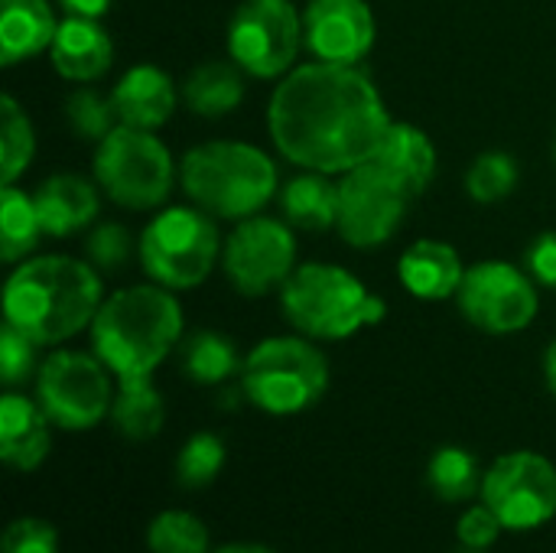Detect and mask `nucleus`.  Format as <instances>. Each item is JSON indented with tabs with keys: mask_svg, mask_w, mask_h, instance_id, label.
<instances>
[{
	"mask_svg": "<svg viewBox=\"0 0 556 553\" xmlns=\"http://www.w3.org/2000/svg\"><path fill=\"white\" fill-rule=\"evenodd\" d=\"M225 460H228L225 440L218 433L199 430L182 443V450L176 456V482L182 489H192V492L208 489L222 476Z\"/></svg>",
	"mask_w": 556,
	"mask_h": 553,
	"instance_id": "32",
	"label": "nucleus"
},
{
	"mask_svg": "<svg viewBox=\"0 0 556 553\" xmlns=\"http://www.w3.org/2000/svg\"><path fill=\"white\" fill-rule=\"evenodd\" d=\"M241 394L270 417L309 411L329 391V359L306 336H270L241 365Z\"/></svg>",
	"mask_w": 556,
	"mask_h": 553,
	"instance_id": "6",
	"label": "nucleus"
},
{
	"mask_svg": "<svg viewBox=\"0 0 556 553\" xmlns=\"http://www.w3.org/2000/svg\"><path fill=\"white\" fill-rule=\"evenodd\" d=\"M518 176V160L508 150H485L466 169V196L479 205H495L515 192Z\"/></svg>",
	"mask_w": 556,
	"mask_h": 553,
	"instance_id": "31",
	"label": "nucleus"
},
{
	"mask_svg": "<svg viewBox=\"0 0 556 553\" xmlns=\"http://www.w3.org/2000/svg\"><path fill=\"white\" fill-rule=\"evenodd\" d=\"M182 192L212 218L241 222L257 215L277 192V163L244 140H208L192 147L179 166Z\"/></svg>",
	"mask_w": 556,
	"mask_h": 553,
	"instance_id": "4",
	"label": "nucleus"
},
{
	"mask_svg": "<svg viewBox=\"0 0 556 553\" xmlns=\"http://www.w3.org/2000/svg\"><path fill=\"white\" fill-rule=\"evenodd\" d=\"M36 342L29 336H23L20 329L7 326L0 329V381L7 391H16L23 381H29L39 372V359H36Z\"/></svg>",
	"mask_w": 556,
	"mask_h": 553,
	"instance_id": "34",
	"label": "nucleus"
},
{
	"mask_svg": "<svg viewBox=\"0 0 556 553\" xmlns=\"http://www.w3.org/2000/svg\"><path fill=\"white\" fill-rule=\"evenodd\" d=\"M228 55L251 78H283L303 49V10L293 0H241L228 23Z\"/></svg>",
	"mask_w": 556,
	"mask_h": 553,
	"instance_id": "10",
	"label": "nucleus"
},
{
	"mask_svg": "<svg viewBox=\"0 0 556 553\" xmlns=\"http://www.w3.org/2000/svg\"><path fill=\"white\" fill-rule=\"evenodd\" d=\"M283 319L313 342H339L378 326L388 316V303L345 267L309 261L296 264L287 284L277 290Z\"/></svg>",
	"mask_w": 556,
	"mask_h": 553,
	"instance_id": "5",
	"label": "nucleus"
},
{
	"mask_svg": "<svg viewBox=\"0 0 556 553\" xmlns=\"http://www.w3.org/2000/svg\"><path fill=\"white\" fill-rule=\"evenodd\" d=\"M68 16H88V20H98L111 10L114 0H55Z\"/></svg>",
	"mask_w": 556,
	"mask_h": 553,
	"instance_id": "39",
	"label": "nucleus"
},
{
	"mask_svg": "<svg viewBox=\"0 0 556 553\" xmlns=\"http://www.w3.org/2000/svg\"><path fill=\"white\" fill-rule=\"evenodd\" d=\"M391 114L381 91L358 65L306 62L287 72L267 104L277 153L313 173L345 176L375 160Z\"/></svg>",
	"mask_w": 556,
	"mask_h": 553,
	"instance_id": "1",
	"label": "nucleus"
},
{
	"mask_svg": "<svg viewBox=\"0 0 556 553\" xmlns=\"http://www.w3.org/2000/svg\"><path fill=\"white\" fill-rule=\"evenodd\" d=\"M111 104L117 111V121L127 127L140 130H156L163 127L176 104H179V88L173 75L153 62L130 65L111 88Z\"/></svg>",
	"mask_w": 556,
	"mask_h": 553,
	"instance_id": "16",
	"label": "nucleus"
},
{
	"mask_svg": "<svg viewBox=\"0 0 556 553\" xmlns=\"http://www.w3.org/2000/svg\"><path fill=\"white\" fill-rule=\"evenodd\" d=\"M101 303V271L68 254L26 257L3 287L7 326L29 336L39 349L62 345L88 329Z\"/></svg>",
	"mask_w": 556,
	"mask_h": 553,
	"instance_id": "2",
	"label": "nucleus"
},
{
	"mask_svg": "<svg viewBox=\"0 0 556 553\" xmlns=\"http://www.w3.org/2000/svg\"><path fill=\"white\" fill-rule=\"evenodd\" d=\"M544 378H547L551 394L556 398V339L547 345V352H544Z\"/></svg>",
	"mask_w": 556,
	"mask_h": 553,
	"instance_id": "40",
	"label": "nucleus"
},
{
	"mask_svg": "<svg viewBox=\"0 0 556 553\" xmlns=\"http://www.w3.org/2000/svg\"><path fill=\"white\" fill-rule=\"evenodd\" d=\"M91 173L101 192L130 212L160 209L176 186V160L169 147L153 130L127 124H117L101 143H94Z\"/></svg>",
	"mask_w": 556,
	"mask_h": 553,
	"instance_id": "8",
	"label": "nucleus"
},
{
	"mask_svg": "<svg viewBox=\"0 0 556 553\" xmlns=\"http://www.w3.org/2000/svg\"><path fill=\"white\" fill-rule=\"evenodd\" d=\"M114 375L94 352L59 349L36 372V401L59 430H91L111 417Z\"/></svg>",
	"mask_w": 556,
	"mask_h": 553,
	"instance_id": "9",
	"label": "nucleus"
},
{
	"mask_svg": "<svg viewBox=\"0 0 556 553\" xmlns=\"http://www.w3.org/2000/svg\"><path fill=\"white\" fill-rule=\"evenodd\" d=\"M456 306L469 326L489 336H515L538 319L541 297L525 267L511 261H479L466 267Z\"/></svg>",
	"mask_w": 556,
	"mask_h": 553,
	"instance_id": "12",
	"label": "nucleus"
},
{
	"mask_svg": "<svg viewBox=\"0 0 556 553\" xmlns=\"http://www.w3.org/2000/svg\"><path fill=\"white\" fill-rule=\"evenodd\" d=\"M52 420L39 401L7 391L0 398V460L16 473H33L52 450Z\"/></svg>",
	"mask_w": 556,
	"mask_h": 553,
	"instance_id": "17",
	"label": "nucleus"
},
{
	"mask_svg": "<svg viewBox=\"0 0 556 553\" xmlns=\"http://www.w3.org/2000/svg\"><path fill=\"white\" fill-rule=\"evenodd\" d=\"M466 277V264L459 257V251L446 241L437 238H420L414 241L401 261H397V280L401 287L427 303H440V300H456L459 284Z\"/></svg>",
	"mask_w": 556,
	"mask_h": 553,
	"instance_id": "19",
	"label": "nucleus"
},
{
	"mask_svg": "<svg viewBox=\"0 0 556 553\" xmlns=\"http://www.w3.org/2000/svg\"><path fill=\"white\" fill-rule=\"evenodd\" d=\"M375 39L378 23L365 0H309L303 7V49L316 62L358 65Z\"/></svg>",
	"mask_w": 556,
	"mask_h": 553,
	"instance_id": "15",
	"label": "nucleus"
},
{
	"mask_svg": "<svg viewBox=\"0 0 556 553\" xmlns=\"http://www.w3.org/2000/svg\"><path fill=\"white\" fill-rule=\"evenodd\" d=\"M182 101L195 117H225L244 101V72L235 62H202L186 75Z\"/></svg>",
	"mask_w": 556,
	"mask_h": 553,
	"instance_id": "24",
	"label": "nucleus"
},
{
	"mask_svg": "<svg viewBox=\"0 0 556 553\" xmlns=\"http://www.w3.org/2000/svg\"><path fill=\"white\" fill-rule=\"evenodd\" d=\"M42 235L46 231L36 212V199L26 196L16 183L0 186V261L3 264L26 261Z\"/></svg>",
	"mask_w": 556,
	"mask_h": 553,
	"instance_id": "27",
	"label": "nucleus"
},
{
	"mask_svg": "<svg viewBox=\"0 0 556 553\" xmlns=\"http://www.w3.org/2000/svg\"><path fill=\"white\" fill-rule=\"evenodd\" d=\"M212 553H277V551H270V548H264V544H225V548H218V551H212Z\"/></svg>",
	"mask_w": 556,
	"mask_h": 553,
	"instance_id": "41",
	"label": "nucleus"
},
{
	"mask_svg": "<svg viewBox=\"0 0 556 553\" xmlns=\"http://www.w3.org/2000/svg\"><path fill=\"white\" fill-rule=\"evenodd\" d=\"M218 225L199 205H169L137 238L143 274L166 290H195L222 264Z\"/></svg>",
	"mask_w": 556,
	"mask_h": 553,
	"instance_id": "7",
	"label": "nucleus"
},
{
	"mask_svg": "<svg viewBox=\"0 0 556 553\" xmlns=\"http://www.w3.org/2000/svg\"><path fill=\"white\" fill-rule=\"evenodd\" d=\"M414 196L375 160L339 179V235L349 248L371 251L388 244L404 225Z\"/></svg>",
	"mask_w": 556,
	"mask_h": 553,
	"instance_id": "14",
	"label": "nucleus"
},
{
	"mask_svg": "<svg viewBox=\"0 0 556 553\" xmlns=\"http://www.w3.org/2000/svg\"><path fill=\"white\" fill-rule=\"evenodd\" d=\"M280 212L293 228L303 231H329L339 222V183L326 173L303 169L300 176L287 179L277 192Z\"/></svg>",
	"mask_w": 556,
	"mask_h": 553,
	"instance_id": "23",
	"label": "nucleus"
},
{
	"mask_svg": "<svg viewBox=\"0 0 556 553\" xmlns=\"http://www.w3.org/2000/svg\"><path fill=\"white\" fill-rule=\"evenodd\" d=\"M222 271L241 297H267L296 271V238L287 218L251 215L235 222L222 244Z\"/></svg>",
	"mask_w": 556,
	"mask_h": 553,
	"instance_id": "13",
	"label": "nucleus"
},
{
	"mask_svg": "<svg viewBox=\"0 0 556 553\" xmlns=\"http://www.w3.org/2000/svg\"><path fill=\"white\" fill-rule=\"evenodd\" d=\"M459 553H489V551H469V548H463V551Z\"/></svg>",
	"mask_w": 556,
	"mask_h": 553,
	"instance_id": "42",
	"label": "nucleus"
},
{
	"mask_svg": "<svg viewBox=\"0 0 556 553\" xmlns=\"http://www.w3.org/2000/svg\"><path fill=\"white\" fill-rule=\"evenodd\" d=\"M85 251H88V261L98 271L114 274V271H121L130 261L134 238H130V231L121 222H101V225L91 228V235L85 241Z\"/></svg>",
	"mask_w": 556,
	"mask_h": 553,
	"instance_id": "35",
	"label": "nucleus"
},
{
	"mask_svg": "<svg viewBox=\"0 0 556 553\" xmlns=\"http://www.w3.org/2000/svg\"><path fill=\"white\" fill-rule=\"evenodd\" d=\"M36 156V134L13 95L0 98V186L16 183Z\"/></svg>",
	"mask_w": 556,
	"mask_h": 553,
	"instance_id": "29",
	"label": "nucleus"
},
{
	"mask_svg": "<svg viewBox=\"0 0 556 553\" xmlns=\"http://www.w3.org/2000/svg\"><path fill=\"white\" fill-rule=\"evenodd\" d=\"M0 553H59V531L42 518H16L3 531Z\"/></svg>",
	"mask_w": 556,
	"mask_h": 553,
	"instance_id": "36",
	"label": "nucleus"
},
{
	"mask_svg": "<svg viewBox=\"0 0 556 553\" xmlns=\"http://www.w3.org/2000/svg\"><path fill=\"white\" fill-rule=\"evenodd\" d=\"M111 424L130 443H147L163 430L166 401L153 388V378L117 381V394H114V404H111Z\"/></svg>",
	"mask_w": 556,
	"mask_h": 553,
	"instance_id": "25",
	"label": "nucleus"
},
{
	"mask_svg": "<svg viewBox=\"0 0 556 553\" xmlns=\"http://www.w3.org/2000/svg\"><path fill=\"white\" fill-rule=\"evenodd\" d=\"M525 271L538 287L556 290V231H541L525 251Z\"/></svg>",
	"mask_w": 556,
	"mask_h": 553,
	"instance_id": "38",
	"label": "nucleus"
},
{
	"mask_svg": "<svg viewBox=\"0 0 556 553\" xmlns=\"http://www.w3.org/2000/svg\"><path fill=\"white\" fill-rule=\"evenodd\" d=\"M91 352L117 381H143L182 342V306L160 284H137L104 297L91 326Z\"/></svg>",
	"mask_w": 556,
	"mask_h": 553,
	"instance_id": "3",
	"label": "nucleus"
},
{
	"mask_svg": "<svg viewBox=\"0 0 556 553\" xmlns=\"http://www.w3.org/2000/svg\"><path fill=\"white\" fill-rule=\"evenodd\" d=\"M554 160H556V134H554Z\"/></svg>",
	"mask_w": 556,
	"mask_h": 553,
	"instance_id": "43",
	"label": "nucleus"
},
{
	"mask_svg": "<svg viewBox=\"0 0 556 553\" xmlns=\"http://www.w3.org/2000/svg\"><path fill=\"white\" fill-rule=\"evenodd\" d=\"M52 68L68 81H94L114 62V42L98 20L65 16L49 46Z\"/></svg>",
	"mask_w": 556,
	"mask_h": 553,
	"instance_id": "20",
	"label": "nucleus"
},
{
	"mask_svg": "<svg viewBox=\"0 0 556 553\" xmlns=\"http://www.w3.org/2000/svg\"><path fill=\"white\" fill-rule=\"evenodd\" d=\"M65 121L75 137L91 140V143H101L121 124L111 104V95L104 98L94 88H78L65 98Z\"/></svg>",
	"mask_w": 556,
	"mask_h": 553,
	"instance_id": "33",
	"label": "nucleus"
},
{
	"mask_svg": "<svg viewBox=\"0 0 556 553\" xmlns=\"http://www.w3.org/2000/svg\"><path fill=\"white\" fill-rule=\"evenodd\" d=\"M42 231L49 238H68L88 228L101 209V186L75 173H55L33 192Z\"/></svg>",
	"mask_w": 556,
	"mask_h": 553,
	"instance_id": "18",
	"label": "nucleus"
},
{
	"mask_svg": "<svg viewBox=\"0 0 556 553\" xmlns=\"http://www.w3.org/2000/svg\"><path fill=\"white\" fill-rule=\"evenodd\" d=\"M375 163H381L414 199L424 196L433 186L437 176V147L433 140L407 121H391Z\"/></svg>",
	"mask_w": 556,
	"mask_h": 553,
	"instance_id": "22",
	"label": "nucleus"
},
{
	"mask_svg": "<svg viewBox=\"0 0 556 553\" xmlns=\"http://www.w3.org/2000/svg\"><path fill=\"white\" fill-rule=\"evenodd\" d=\"M179 365L189 381L212 388L241 375L244 359L238 355V345L231 336L215 332V329H199L186 342H179Z\"/></svg>",
	"mask_w": 556,
	"mask_h": 553,
	"instance_id": "26",
	"label": "nucleus"
},
{
	"mask_svg": "<svg viewBox=\"0 0 556 553\" xmlns=\"http://www.w3.org/2000/svg\"><path fill=\"white\" fill-rule=\"evenodd\" d=\"M482 476L485 473H479V460L463 447H440L427 466L430 492L450 505H459V502H469L472 495H479Z\"/></svg>",
	"mask_w": 556,
	"mask_h": 553,
	"instance_id": "28",
	"label": "nucleus"
},
{
	"mask_svg": "<svg viewBox=\"0 0 556 553\" xmlns=\"http://www.w3.org/2000/svg\"><path fill=\"white\" fill-rule=\"evenodd\" d=\"M59 20L49 0H0V65L13 68L52 46Z\"/></svg>",
	"mask_w": 556,
	"mask_h": 553,
	"instance_id": "21",
	"label": "nucleus"
},
{
	"mask_svg": "<svg viewBox=\"0 0 556 553\" xmlns=\"http://www.w3.org/2000/svg\"><path fill=\"white\" fill-rule=\"evenodd\" d=\"M479 499L505 531H538L556 518V466L534 450L502 453L485 469Z\"/></svg>",
	"mask_w": 556,
	"mask_h": 553,
	"instance_id": "11",
	"label": "nucleus"
},
{
	"mask_svg": "<svg viewBox=\"0 0 556 553\" xmlns=\"http://www.w3.org/2000/svg\"><path fill=\"white\" fill-rule=\"evenodd\" d=\"M150 553H212V535L202 518L192 512L166 508L147 525Z\"/></svg>",
	"mask_w": 556,
	"mask_h": 553,
	"instance_id": "30",
	"label": "nucleus"
},
{
	"mask_svg": "<svg viewBox=\"0 0 556 553\" xmlns=\"http://www.w3.org/2000/svg\"><path fill=\"white\" fill-rule=\"evenodd\" d=\"M502 521L495 518V512L489 505H472L469 512L459 515L456 521V538H459V548H469V551H489L498 544L502 538Z\"/></svg>",
	"mask_w": 556,
	"mask_h": 553,
	"instance_id": "37",
	"label": "nucleus"
}]
</instances>
